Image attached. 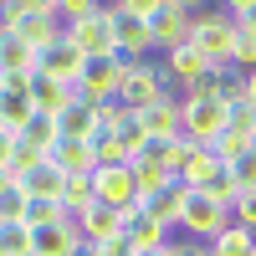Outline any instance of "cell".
Masks as SVG:
<instances>
[{"label":"cell","mask_w":256,"mask_h":256,"mask_svg":"<svg viewBox=\"0 0 256 256\" xmlns=\"http://www.w3.org/2000/svg\"><path fill=\"white\" fill-rule=\"evenodd\" d=\"M0 31H10L41 52L46 41L62 36V10H56V0H6L0 6Z\"/></svg>","instance_id":"6da1fadb"},{"label":"cell","mask_w":256,"mask_h":256,"mask_svg":"<svg viewBox=\"0 0 256 256\" xmlns=\"http://www.w3.org/2000/svg\"><path fill=\"white\" fill-rule=\"evenodd\" d=\"M113 26V46L123 62H148L154 52V36H148V20H144V0H113V6H102Z\"/></svg>","instance_id":"7a4b0ae2"},{"label":"cell","mask_w":256,"mask_h":256,"mask_svg":"<svg viewBox=\"0 0 256 256\" xmlns=\"http://www.w3.org/2000/svg\"><path fill=\"white\" fill-rule=\"evenodd\" d=\"M159 98H174V82L164 77V67L159 62H128L123 82H118V108L144 113V108H154Z\"/></svg>","instance_id":"3957f363"},{"label":"cell","mask_w":256,"mask_h":256,"mask_svg":"<svg viewBox=\"0 0 256 256\" xmlns=\"http://www.w3.org/2000/svg\"><path fill=\"white\" fill-rule=\"evenodd\" d=\"M226 123H230V108L220 98H180V138L210 148L226 134Z\"/></svg>","instance_id":"277c9868"},{"label":"cell","mask_w":256,"mask_h":256,"mask_svg":"<svg viewBox=\"0 0 256 256\" xmlns=\"http://www.w3.org/2000/svg\"><path fill=\"white\" fill-rule=\"evenodd\" d=\"M230 41H236V20H230L226 10H200L195 6V20H190V46H200V56L210 62V67H226L230 62Z\"/></svg>","instance_id":"5b68a950"},{"label":"cell","mask_w":256,"mask_h":256,"mask_svg":"<svg viewBox=\"0 0 256 256\" xmlns=\"http://www.w3.org/2000/svg\"><path fill=\"white\" fill-rule=\"evenodd\" d=\"M144 20H148V36H154V46L174 52L190 41V20H195V6H184V0H144Z\"/></svg>","instance_id":"8992f818"},{"label":"cell","mask_w":256,"mask_h":256,"mask_svg":"<svg viewBox=\"0 0 256 256\" xmlns=\"http://www.w3.org/2000/svg\"><path fill=\"white\" fill-rule=\"evenodd\" d=\"M123 67H128V62H123L118 52H113V56H88V62H82L77 88H72V98H77V102H118Z\"/></svg>","instance_id":"52a82bcc"},{"label":"cell","mask_w":256,"mask_h":256,"mask_svg":"<svg viewBox=\"0 0 256 256\" xmlns=\"http://www.w3.org/2000/svg\"><path fill=\"white\" fill-rule=\"evenodd\" d=\"M230 226V205H220V200H210V195H200V190H190L184 195V216H180V230L190 241H216L220 230Z\"/></svg>","instance_id":"ba28073f"},{"label":"cell","mask_w":256,"mask_h":256,"mask_svg":"<svg viewBox=\"0 0 256 256\" xmlns=\"http://www.w3.org/2000/svg\"><path fill=\"white\" fill-rule=\"evenodd\" d=\"M92 200L113 205V210H138V184H134V164H102L92 169Z\"/></svg>","instance_id":"9c48e42d"},{"label":"cell","mask_w":256,"mask_h":256,"mask_svg":"<svg viewBox=\"0 0 256 256\" xmlns=\"http://www.w3.org/2000/svg\"><path fill=\"white\" fill-rule=\"evenodd\" d=\"M82 62H88V56H82V52H77V41H72L67 31H62L56 41H46V46L36 52V72H41V77H56V82H67V88H77V77H82Z\"/></svg>","instance_id":"30bf717a"},{"label":"cell","mask_w":256,"mask_h":256,"mask_svg":"<svg viewBox=\"0 0 256 256\" xmlns=\"http://www.w3.org/2000/svg\"><path fill=\"white\" fill-rule=\"evenodd\" d=\"M31 113H36V102H31V92H26V77H6L0 72V134H20V128L31 123Z\"/></svg>","instance_id":"8fae6325"},{"label":"cell","mask_w":256,"mask_h":256,"mask_svg":"<svg viewBox=\"0 0 256 256\" xmlns=\"http://www.w3.org/2000/svg\"><path fill=\"white\" fill-rule=\"evenodd\" d=\"M10 184H16L26 200H62V184H67V174L56 169V159H36V164L20 169V174H10Z\"/></svg>","instance_id":"7c38bea8"},{"label":"cell","mask_w":256,"mask_h":256,"mask_svg":"<svg viewBox=\"0 0 256 256\" xmlns=\"http://www.w3.org/2000/svg\"><path fill=\"white\" fill-rule=\"evenodd\" d=\"M102 134V128H98V108H92V102H67V108H62L56 113V138H72V144H92Z\"/></svg>","instance_id":"4fadbf2b"},{"label":"cell","mask_w":256,"mask_h":256,"mask_svg":"<svg viewBox=\"0 0 256 256\" xmlns=\"http://www.w3.org/2000/svg\"><path fill=\"white\" fill-rule=\"evenodd\" d=\"M77 230H82V241H92V246H102V241H113V236H123V210H113V205H88L77 216Z\"/></svg>","instance_id":"5bb4252c"},{"label":"cell","mask_w":256,"mask_h":256,"mask_svg":"<svg viewBox=\"0 0 256 256\" xmlns=\"http://www.w3.org/2000/svg\"><path fill=\"white\" fill-rule=\"evenodd\" d=\"M77 241H82L77 220L41 226V230H31V256H72V251H77Z\"/></svg>","instance_id":"9a60e30c"},{"label":"cell","mask_w":256,"mask_h":256,"mask_svg":"<svg viewBox=\"0 0 256 256\" xmlns=\"http://www.w3.org/2000/svg\"><path fill=\"white\" fill-rule=\"evenodd\" d=\"M67 36L77 41L82 56H113V52H118V46H113V26H108V16H102V10H98L92 20H82V26H72Z\"/></svg>","instance_id":"2e32d148"},{"label":"cell","mask_w":256,"mask_h":256,"mask_svg":"<svg viewBox=\"0 0 256 256\" xmlns=\"http://www.w3.org/2000/svg\"><path fill=\"white\" fill-rule=\"evenodd\" d=\"M184 195H190L184 184H169L164 195H148V200H138V210H144V216L154 220V226L174 230V226H180V216H184Z\"/></svg>","instance_id":"e0dca14e"},{"label":"cell","mask_w":256,"mask_h":256,"mask_svg":"<svg viewBox=\"0 0 256 256\" xmlns=\"http://www.w3.org/2000/svg\"><path fill=\"white\" fill-rule=\"evenodd\" d=\"M159 67H164V77L174 82V88H184V82H195L200 72H210V62L200 56V46H190V41H184V46L164 52V62H159Z\"/></svg>","instance_id":"ac0fdd59"},{"label":"cell","mask_w":256,"mask_h":256,"mask_svg":"<svg viewBox=\"0 0 256 256\" xmlns=\"http://www.w3.org/2000/svg\"><path fill=\"white\" fill-rule=\"evenodd\" d=\"M26 92H31V102H36V113H52V118L72 102V88H67V82L41 77V72H31V77H26Z\"/></svg>","instance_id":"d6986e66"},{"label":"cell","mask_w":256,"mask_h":256,"mask_svg":"<svg viewBox=\"0 0 256 256\" xmlns=\"http://www.w3.org/2000/svg\"><path fill=\"white\" fill-rule=\"evenodd\" d=\"M16 144L26 148V154H36V159H52V148H56V118L52 113H31V123L16 134Z\"/></svg>","instance_id":"ffe728a7"},{"label":"cell","mask_w":256,"mask_h":256,"mask_svg":"<svg viewBox=\"0 0 256 256\" xmlns=\"http://www.w3.org/2000/svg\"><path fill=\"white\" fill-rule=\"evenodd\" d=\"M138 123L148 138H180V98H159L154 108L138 113Z\"/></svg>","instance_id":"44dd1931"},{"label":"cell","mask_w":256,"mask_h":256,"mask_svg":"<svg viewBox=\"0 0 256 256\" xmlns=\"http://www.w3.org/2000/svg\"><path fill=\"white\" fill-rule=\"evenodd\" d=\"M0 72L6 77H31L36 72V46H26L10 31H0Z\"/></svg>","instance_id":"7402d4cb"},{"label":"cell","mask_w":256,"mask_h":256,"mask_svg":"<svg viewBox=\"0 0 256 256\" xmlns=\"http://www.w3.org/2000/svg\"><path fill=\"white\" fill-rule=\"evenodd\" d=\"M123 241L134 246V251H154V246H164V241H169V230H164V226H154L144 210H128V216H123Z\"/></svg>","instance_id":"603a6c76"},{"label":"cell","mask_w":256,"mask_h":256,"mask_svg":"<svg viewBox=\"0 0 256 256\" xmlns=\"http://www.w3.org/2000/svg\"><path fill=\"white\" fill-rule=\"evenodd\" d=\"M52 159H56V169H62V174H92V169H98L92 144H72V138H56Z\"/></svg>","instance_id":"cb8c5ba5"},{"label":"cell","mask_w":256,"mask_h":256,"mask_svg":"<svg viewBox=\"0 0 256 256\" xmlns=\"http://www.w3.org/2000/svg\"><path fill=\"white\" fill-rule=\"evenodd\" d=\"M134 184H138V200H148V195H164V190L180 184V180L169 174L164 164H154V159H134Z\"/></svg>","instance_id":"d4e9b609"},{"label":"cell","mask_w":256,"mask_h":256,"mask_svg":"<svg viewBox=\"0 0 256 256\" xmlns=\"http://www.w3.org/2000/svg\"><path fill=\"white\" fill-rule=\"evenodd\" d=\"M210 256H256V230H246V226L230 220L220 236L210 241Z\"/></svg>","instance_id":"484cf974"},{"label":"cell","mask_w":256,"mask_h":256,"mask_svg":"<svg viewBox=\"0 0 256 256\" xmlns=\"http://www.w3.org/2000/svg\"><path fill=\"white\" fill-rule=\"evenodd\" d=\"M62 220H72L62 200H26V216H20V226H26V230H41V226H62Z\"/></svg>","instance_id":"4316f807"},{"label":"cell","mask_w":256,"mask_h":256,"mask_svg":"<svg viewBox=\"0 0 256 256\" xmlns=\"http://www.w3.org/2000/svg\"><path fill=\"white\" fill-rule=\"evenodd\" d=\"M216 169H220V159L210 154V148H195V154L184 159V169H180V184H184V190H200L210 174H216Z\"/></svg>","instance_id":"83f0119b"},{"label":"cell","mask_w":256,"mask_h":256,"mask_svg":"<svg viewBox=\"0 0 256 256\" xmlns=\"http://www.w3.org/2000/svg\"><path fill=\"white\" fill-rule=\"evenodd\" d=\"M62 205H67V216L77 220L82 210L92 205V174H67V184H62Z\"/></svg>","instance_id":"f1b7e54d"},{"label":"cell","mask_w":256,"mask_h":256,"mask_svg":"<svg viewBox=\"0 0 256 256\" xmlns=\"http://www.w3.org/2000/svg\"><path fill=\"white\" fill-rule=\"evenodd\" d=\"M200 195H210V200H220V205H236V195H241V184H236V174H230V164H220L216 174H210V180L200 184Z\"/></svg>","instance_id":"f546056e"},{"label":"cell","mask_w":256,"mask_h":256,"mask_svg":"<svg viewBox=\"0 0 256 256\" xmlns=\"http://www.w3.org/2000/svg\"><path fill=\"white\" fill-rule=\"evenodd\" d=\"M226 67L241 72V77L256 72V36H251V31H236V41H230V62H226Z\"/></svg>","instance_id":"4dcf8cb0"},{"label":"cell","mask_w":256,"mask_h":256,"mask_svg":"<svg viewBox=\"0 0 256 256\" xmlns=\"http://www.w3.org/2000/svg\"><path fill=\"white\" fill-rule=\"evenodd\" d=\"M113 138L128 148V159H134L138 148H144V138H148V134H144V123H138V113H128V108H123V118H118V128H113Z\"/></svg>","instance_id":"1f68e13d"},{"label":"cell","mask_w":256,"mask_h":256,"mask_svg":"<svg viewBox=\"0 0 256 256\" xmlns=\"http://www.w3.org/2000/svg\"><path fill=\"white\" fill-rule=\"evenodd\" d=\"M246 148H251V138H246V134H236V128H230V123H226V134H220L216 144H210V154H216L220 164H230V159H241V154H246Z\"/></svg>","instance_id":"d6a6232c"},{"label":"cell","mask_w":256,"mask_h":256,"mask_svg":"<svg viewBox=\"0 0 256 256\" xmlns=\"http://www.w3.org/2000/svg\"><path fill=\"white\" fill-rule=\"evenodd\" d=\"M220 77H226V67H210V72H200L195 82H184L180 98H220Z\"/></svg>","instance_id":"836d02e7"},{"label":"cell","mask_w":256,"mask_h":256,"mask_svg":"<svg viewBox=\"0 0 256 256\" xmlns=\"http://www.w3.org/2000/svg\"><path fill=\"white\" fill-rule=\"evenodd\" d=\"M62 31H72V26H82V20H92L102 6H98V0H62Z\"/></svg>","instance_id":"e575fe53"},{"label":"cell","mask_w":256,"mask_h":256,"mask_svg":"<svg viewBox=\"0 0 256 256\" xmlns=\"http://www.w3.org/2000/svg\"><path fill=\"white\" fill-rule=\"evenodd\" d=\"M26 251H31V230L26 226H20V220L0 226V256H26Z\"/></svg>","instance_id":"d590c367"},{"label":"cell","mask_w":256,"mask_h":256,"mask_svg":"<svg viewBox=\"0 0 256 256\" xmlns=\"http://www.w3.org/2000/svg\"><path fill=\"white\" fill-rule=\"evenodd\" d=\"M92 154H98V169H102V164H134V159H128V148H123L113 134H98V138H92Z\"/></svg>","instance_id":"8d00e7d4"},{"label":"cell","mask_w":256,"mask_h":256,"mask_svg":"<svg viewBox=\"0 0 256 256\" xmlns=\"http://www.w3.org/2000/svg\"><path fill=\"white\" fill-rule=\"evenodd\" d=\"M230 220L246 226V230H256V190H241V195H236V205H230Z\"/></svg>","instance_id":"74e56055"},{"label":"cell","mask_w":256,"mask_h":256,"mask_svg":"<svg viewBox=\"0 0 256 256\" xmlns=\"http://www.w3.org/2000/svg\"><path fill=\"white\" fill-rule=\"evenodd\" d=\"M20 216H26V195H20V190L10 184L6 195H0V226H16Z\"/></svg>","instance_id":"f35d334b"},{"label":"cell","mask_w":256,"mask_h":256,"mask_svg":"<svg viewBox=\"0 0 256 256\" xmlns=\"http://www.w3.org/2000/svg\"><path fill=\"white\" fill-rule=\"evenodd\" d=\"M226 16L236 20V31H251L256 36V0H236V6H226Z\"/></svg>","instance_id":"ab89813d"},{"label":"cell","mask_w":256,"mask_h":256,"mask_svg":"<svg viewBox=\"0 0 256 256\" xmlns=\"http://www.w3.org/2000/svg\"><path fill=\"white\" fill-rule=\"evenodd\" d=\"M230 174H236L241 190H256V154H251V148H246L241 159H230Z\"/></svg>","instance_id":"60d3db41"},{"label":"cell","mask_w":256,"mask_h":256,"mask_svg":"<svg viewBox=\"0 0 256 256\" xmlns=\"http://www.w3.org/2000/svg\"><path fill=\"white\" fill-rule=\"evenodd\" d=\"M230 128H236V134H246V138H256V113L246 108V102H236V108H230Z\"/></svg>","instance_id":"b9f144b4"},{"label":"cell","mask_w":256,"mask_h":256,"mask_svg":"<svg viewBox=\"0 0 256 256\" xmlns=\"http://www.w3.org/2000/svg\"><path fill=\"white\" fill-rule=\"evenodd\" d=\"M205 251H210L205 241H190V236L184 241H169V256H205Z\"/></svg>","instance_id":"7bdbcfd3"},{"label":"cell","mask_w":256,"mask_h":256,"mask_svg":"<svg viewBox=\"0 0 256 256\" xmlns=\"http://www.w3.org/2000/svg\"><path fill=\"white\" fill-rule=\"evenodd\" d=\"M98 256H138V251L128 246L123 236H113V241H102V246H98Z\"/></svg>","instance_id":"ee69618b"},{"label":"cell","mask_w":256,"mask_h":256,"mask_svg":"<svg viewBox=\"0 0 256 256\" xmlns=\"http://www.w3.org/2000/svg\"><path fill=\"white\" fill-rule=\"evenodd\" d=\"M10 159H16V138L0 134V169H6V174H10Z\"/></svg>","instance_id":"f6af8a7d"},{"label":"cell","mask_w":256,"mask_h":256,"mask_svg":"<svg viewBox=\"0 0 256 256\" xmlns=\"http://www.w3.org/2000/svg\"><path fill=\"white\" fill-rule=\"evenodd\" d=\"M246 108H251V113H256V72H251V77H246Z\"/></svg>","instance_id":"bcb514c9"},{"label":"cell","mask_w":256,"mask_h":256,"mask_svg":"<svg viewBox=\"0 0 256 256\" xmlns=\"http://www.w3.org/2000/svg\"><path fill=\"white\" fill-rule=\"evenodd\" d=\"M72 256H98V246H92V241H77V251H72Z\"/></svg>","instance_id":"7dc6e473"},{"label":"cell","mask_w":256,"mask_h":256,"mask_svg":"<svg viewBox=\"0 0 256 256\" xmlns=\"http://www.w3.org/2000/svg\"><path fill=\"white\" fill-rule=\"evenodd\" d=\"M138 256H169V241H164V246H154V251H138Z\"/></svg>","instance_id":"c3c4849f"},{"label":"cell","mask_w":256,"mask_h":256,"mask_svg":"<svg viewBox=\"0 0 256 256\" xmlns=\"http://www.w3.org/2000/svg\"><path fill=\"white\" fill-rule=\"evenodd\" d=\"M6 190H10V174H6V169H0V195H6Z\"/></svg>","instance_id":"681fc988"},{"label":"cell","mask_w":256,"mask_h":256,"mask_svg":"<svg viewBox=\"0 0 256 256\" xmlns=\"http://www.w3.org/2000/svg\"><path fill=\"white\" fill-rule=\"evenodd\" d=\"M251 154H256V138H251Z\"/></svg>","instance_id":"f907efd6"},{"label":"cell","mask_w":256,"mask_h":256,"mask_svg":"<svg viewBox=\"0 0 256 256\" xmlns=\"http://www.w3.org/2000/svg\"><path fill=\"white\" fill-rule=\"evenodd\" d=\"M26 256H31V251H26Z\"/></svg>","instance_id":"816d5d0a"}]
</instances>
